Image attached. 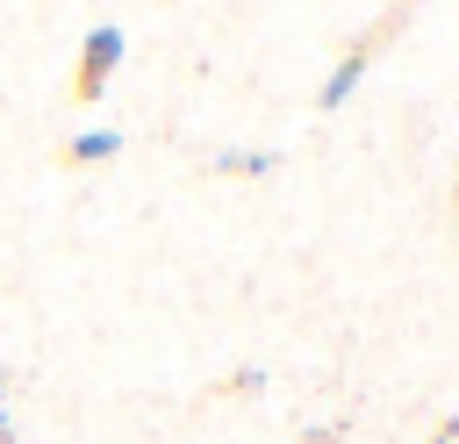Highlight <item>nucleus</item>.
<instances>
[{
    "instance_id": "5",
    "label": "nucleus",
    "mask_w": 459,
    "mask_h": 444,
    "mask_svg": "<svg viewBox=\"0 0 459 444\" xmlns=\"http://www.w3.org/2000/svg\"><path fill=\"white\" fill-rule=\"evenodd\" d=\"M430 444H459V423H452V415H445V423H437V437H430Z\"/></svg>"
},
{
    "instance_id": "4",
    "label": "nucleus",
    "mask_w": 459,
    "mask_h": 444,
    "mask_svg": "<svg viewBox=\"0 0 459 444\" xmlns=\"http://www.w3.org/2000/svg\"><path fill=\"white\" fill-rule=\"evenodd\" d=\"M222 172H244V179H251V172H273V158H265V150H230Z\"/></svg>"
},
{
    "instance_id": "1",
    "label": "nucleus",
    "mask_w": 459,
    "mask_h": 444,
    "mask_svg": "<svg viewBox=\"0 0 459 444\" xmlns=\"http://www.w3.org/2000/svg\"><path fill=\"white\" fill-rule=\"evenodd\" d=\"M115 64H122V29H93V36L79 43V64H72V93H79V107L108 93Z\"/></svg>"
},
{
    "instance_id": "3",
    "label": "nucleus",
    "mask_w": 459,
    "mask_h": 444,
    "mask_svg": "<svg viewBox=\"0 0 459 444\" xmlns=\"http://www.w3.org/2000/svg\"><path fill=\"white\" fill-rule=\"evenodd\" d=\"M115 150H122V136H115V129H93V136H72V143H65V158H72V165H86V158H115Z\"/></svg>"
},
{
    "instance_id": "6",
    "label": "nucleus",
    "mask_w": 459,
    "mask_h": 444,
    "mask_svg": "<svg viewBox=\"0 0 459 444\" xmlns=\"http://www.w3.org/2000/svg\"><path fill=\"white\" fill-rule=\"evenodd\" d=\"M452 201H459V186H452Z\"/></svg>"
},
{
    "instance_id": "2",
    "label": "nucleus",
    "mask_w": 459,
    "mask_h": 444,
    "mask_svg": "<svg viewBox=\"0 0 459 444\" xmlns=\"http://www.w3.org/2000/svg\"><path fill=\"white\" fill-rule=\"evenodd\" d=\"M394 21H402V14H387V29H394ZM387 29H380V36H387ZM380 36H359V43H351V50L337 57V72L323 79V93H316V107H344V93H351V86L366 79V64H373V43H380Z\"/></svg>"
}]
</instances>
